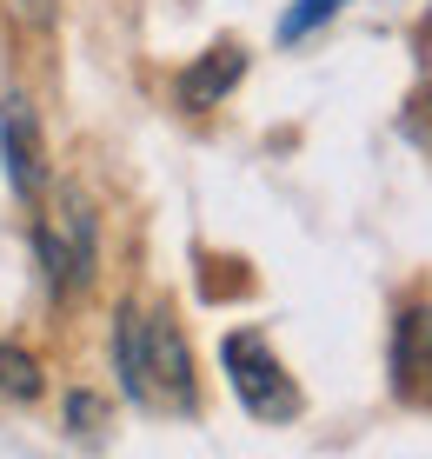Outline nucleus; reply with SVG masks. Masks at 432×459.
I'll list each match as a JSON object with an SVG mask.
<instances>
[{
	"label": "nucleus",
	"mask_w": 432,
	"mask_h": 459,
	"mask_svg": "<svg viewBox=\"0 0 432 459\" xmlns=\"http://www.w3.org/2000/svg\"><path fill=\"white\" fill-rule=\"evenodd\" d=\"M114 367L134 406L147 413H194L200 406V379H194V353L186 333L173 326L167 307H120L114 320Z\"/></svg>",
	"instance_id": "nucleus-1"
},
{
	"label": "nucleus",
	"mask_w": 432,
	"mask_h": 459,
	"mask_svg": "<svg viewBox=\"0 0 432 459\" xmlns=\"http://www.w3.org/2000/svg\"><path fill=\"white\" fill-rule=\"evenodd\" d=\"M220 359H227V379H233L239 406H246L253 420L286 426V420L299 413V386H293V373L280 367V353L266 346V333L239 326V333H227V340H220Z\"/></svg>",
	"instance_id": "nucleus-2"
},
{
	"label": "nucleus",
	"mask_w": 432,
	"mask_h": 459,
	"mask_svg": "<svg viewBox=\"0 0 432 459\" xmlns=\"http://www.w3.org/2000/svg\"><path fill=\"white\" fill-rule=\"evenodd\" d=\"M0 153H7V180L21 200H40V180H47V160H40V126H34V107L21 93L0 100Z\"/></svg>",
	"instance_id": "nucleus-5"
},
{
	"label": "nucleus",
	"mask_w": 432,
	"mask_h": 459,
	"mask_svg": "<svg viewBox=\"0 0 432 459\" xmlns=\"http://www.w3.org/2000/svg\"><path fill=\"white\" fill-rule=\"evenodd\" d=\"M34 253L47 266V287L60 299L73 287H87V273H93V213H87V200L60 194L47 213H34Z\"/></svg>",
	"instance_id": "nucleus-3"
},
{
	"label": "nucleus",
	"mask_w": 432,
	"mask_h": 459,
	"mask_svg": "<svg viewBox=\"0 0 432 459\" xmlns=\"http://www.w3.org/2000/svg\"><path fill=\"white\" fill-rule=\"evenodd\" d=\"M399 126H406V140H412V147H426V153H432V87H419V93L406 100Z\"/></svg>",
	"instance_id": "nucleus-9"
},
{
	"label": "nucleus",
	"mask_w": 432,
	"mask_h": 459,
	"mask_svg": "<svg viewBox=\"0 0 432 459\" xmlns=\"http://www.w3.org/2000/svg\"><path fill=\"white\" fill-rule=\"evenodd\" d=\"M393 393L432 406V307H406L393 326Z\"/></svg>",
	"instance_id": "nucleus-4"
},
{
	"label": "nucleus",
	"mask_w": 432,
	"mask_h": 459,
	"mask_svg": "<svg viewBox=\"0 0 432 459\" xmlns=\"http://www.w3.org/2000/svg\"><path fill=\"white\" fill-rule=\"evenodd\" d=\"M239 74H246V47H239V40L206 47L194 67L180 74V107H186V114H206V107H220V100L239 87Z\"/></svg>",
	"instance_id": "nucleus-6"
},
{
	"label": "nucleus",
	"mask_w": 432,
	"mask_h": 459,
	"mask_svg": "<svg viewBox=\"0 0 432 459\" xmlns=\"http://www.w3.org/2000/svg\"><path fill=\"white\" fill-rule=\"evenodd\" d=\"M333 13H340V0H299V7L280 21V40H286V47H293V40H307L313 27H326V21H333Z\"/></svg>",
	"instance_id": "nucleus-8"
},
{
	"label": "nucleus",
	"mask_w": 432,
	"mask_h": 459,
	"mask_svg": "<svg viewBox=\"0 0 432 459\" xmlns=\"http://www.w3.org/2000/svg\"><path fill=\"white\" fill-rule=\"evenodd\" d=\"M0 393H13V400H34V393H40V359L21 353V346H0Z\"/></svg>",
	"instance_id": "nucleus-7"
}]
</instances>
